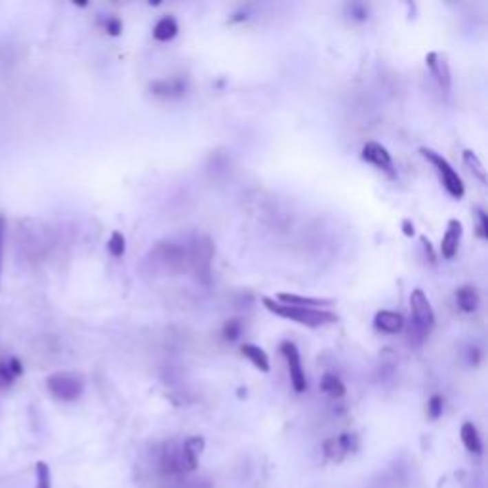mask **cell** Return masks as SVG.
<instances>
[{"instance_id": "1", "label": "cell", "mask_w": 488, "mask_h": 488, "mask_svg": "<svg viewBox=\"0 0 488 488\" xmlns=\"http://www.w3.org/2000/svg\"><path fill=\"white\" fill-rule=\"evenodd\" d=\"M262 304L267 311L279 315L282 319H290L294 323L304 324L309 328H319L324 324L336 323L338 321V315L330 313V311H324V309H306V307H294V306H284L275 301L273 298H262Z\"/></svg>"}, {"instance_id": "2", "label": "cell", "mask_w": 488, "mask_h": 488, "mask_svg": "<svg viewBox=\"0 0 488 488\" xmlns=\"http://www.w3.org/2000/svg\"><path fill=\"white\" fill-rule=\"evenodd\" d=\"M410 311H412V324H410V343L420 346L435 324V313L429 299L422 288H414L410 294Z\"/></svg>"}, {"instance_id": "3", "label": "cell", "mask_w": 488, "mask_h": 488, "mask_svg": "<svg viewBox=\"0 0 488 488\" xmlns=\"http://www.w3.org/2000/svg\"><path fill=\"white\" fill-rule=\"evenodd\" d=\"M420 155H422L427 162H431V166L437 170L441 183H443V187L447 189L448 195H450L452 199H462L463 193H465L462 178H460V174L450 166L447 158L443 157V155H438L437 151L427 149V147H420Z\"/></svg>"}, {"instance_id": "4", "label": "cell", "mask_w": 488, "mask_h": 488, "mask_svg": "<svg viewBox=\"0 0 488 488\" xmlns=\"http://www.w3.org/2000/svg\"><path fill=\"white\" fill-rule=\"evenodd\" d=\"M48 391L63 403H73L84 393V380L81 374L56 372L46 380Z\"/></svg>"}, {"instance_id": "5", "label": "cell", "mask_w": 488, "mask_h": 488, "mask_svg": "<svg viewBox=\"0 0 488 488\" xmlns=\"http://www.w3.org/2000/svg\"><path fill=\"white\" fill-rule=\"evenodd\" d=\"M281 353L284 355V359H286L292 388H294L296 393H304L307 389V378L306 372H304V366H301V357H299L296 343L290 341V339H284L281 343Z\"/></svg>"}, {"instance_id": "6", "label": "cell", "mask_w": 488, "mask_h": 488, "mask_svg": "<svg viewBox=\"0 0 488 488\" xmlns=\"http://www.w3.org/2000/svg\"><path fill=\"white\" fill-rule=\"evenodd\" d=\"M361 158H363L364 162L376 166L380 172L388 176L389 180H397V170H395V165H393V158H391L389 151L381 143H376V141L364 143L363 151H361Z\"/></svg>"}, {"instance_id": "7", "label": "cell", "mask_w": 488, "mask_h": 488, "mask_svg": "<svg viewBox=\"0 0 488 488\" xmlns=\"http://www.w3.org/2000/svg\"><path fill=\"white\" fill-rule=\"evenodd\" d=\"M149 90L153 96H157L160 100H180L187 92V83L180 76L158 78V81L149 84Z\"/></svg>"}, {"instance_id": "8", "label": "cell", "mask_w": 488, "mask_h": 488, "mask_svg": "<svg viewBox=\"0 0 488 488\" xmlns=\"http://www.w3.org/2000/svg\"><path fill=\"white\" fill-rule=\"evenodd\" d=\"M357 447V437L351 435V433H343V435H338V437L328 438L324 443V456L330 460V462H341L349 452H353Z\"/></svg>"}, {"instance_id": "9", "label": "cell", "mask_w": 488, "mask_h": 488, "mask_svg": "<svg viewBox=\"0 0 488 488\" xmlns=\"http://www.w3.org/2000/svg\"><path fill=\"white\" fill-rule=\"evenodd\" d=\"M425 63L429 67L431 75L435 76L438 88L445 92V94H448V92H450V86H452V75H450V67H448L445 56H441L437 52H429V54L425 56Z\"/></svg>"}, {"instance_id": "10", "label": "cell", "mask_w": 488, "mask_h": 488, "mask_svg": "<svg viewBox=\"0 0 488 488\" xmlns=\"http://www.w3.org/2000/svg\"><path fill=\"white\" fill-rule=\"evenodd\" d=\"M204 450V438L191 437L180 447V463H182V471H193L199 465V458Z\"/></svg>"}, {"instance_id": "11", "label": "cell", "mask_w": 488, "mask_h": 488, "mask_svg": "<svg viewBox=\"0 0 488 488\" xmlns=\"http://www.w3.org/2000/svg\"><path fill=\"white\" fill-rule=\"evenodd\" d=\"M462 224L460 220H450L447 225V233L443 235L441 240V254L447 259H452L456 256V252L460 248V240H462Z\"/></svg>"}, {"instance_id": "12", "label": "cell", "mask_w": 488, "mask_h": 488, "mask_svg": "<svg viewBox=\"0 0 488 488\" xmlns=\"http://www.w3.org/2000/svg\"><path fill=\"white\" fill-rule=\"evenodd\" d=\"M374 326L380 332H385V334H397V332L403 330L405 319H403V315L401 313L381 309V311H378L376 317H374Z\"/></svg>"}, {"instance_id": "13", "label": "cell", "mask_w": 488, "mask_h": 488, "mask_svg": "<svg viewBox=\"0 0 488 488\" xmlns=\"http://www.w3.org/2000/svg\"><path fill=\"white\" fill-rule=\"evenodd\" d=\"M279 304L294 307H306V309H319V307L332 306V299H321V298H307V296H296V294H279L277 296Z\"/></svg>"}, {"instance_id": "14", "label": "cell", "mask_w": 488, "mask_h": 488, "mask_svg": "<svg viewBox=\"0 0 488 488\" xmlns=\"http://www.w3.org/2000/svg\"><path fill=\"white\" fill-rule=\"evenodd\" d=\"M240 353H242V357H246L250 363L256 366L257 370H262V372H269V357H267V353H265L264 349L259 348V346H254V343H242L240 346Z\"/></svg>"}, {"instance_id": "15", "label": "cell", "mask_w": 488, "mask_h": 488, "mask_svg": "<svg viewBox=\"0 0 488 488\" xmlns=\"http://www.w3.org/2000/svg\"><path fill=\"white\" fill-rule=\"evenodd\" d=\"M178 31H180V25H178L176 17L165 16L160 17L157 21V25L153 27V36L158 42H170L178 34Z\"/></svg>"}, {"instance_id": "16", "label": "cell", "mask_w": 488, "mask_h": 488, "mask_svg": "<svg viewBox=\"0 0 488 488\" xmlns=\"http://www.w3.org/2000/svg\"><path fill=\"white\" fill-rule=\"evenodd\" d=\"M460 438H462L463 447L467 448L471 454H480L482 452V441H480V435L475 423L465 422L460 429Z\"/></svg>"}, {"instance_id": "17", "label": "cell", "mask_w": 488, "mask_h": 488, "mask_svg": "<svg viewBox=\"0 0 488 488\" xmlns=\"http://www.w3.org/2000/svg\"><path fill=\"white\" fill-rule=\"evenodd\" d=\"M456 304L463 313H473L479 307V294L473 286H462L456 290Z\"/></svg>"}, {"instance_id": "18", "label": "cell", "mask_w": 488, "mask_h": 488, "mask_svg": "<svg viewBox=\"0 0 488 488\" xmlns=\"http://www.w3.org/2000/svg\"><path fill=\"white\" fill-rule=\"evenodd\" d=\"M321 391L330 395L332 399H341L346 395V385L343 381L339 380L338 376L334 374H324L323 380H321Z\"/></svg>"}, {"instance_id": "19", "label": "cell", "mask_w": 488, "mask_h": 488, "mask_svg": "<svg viewBox=\"0 0 488 488\" xmlns=\"http://www.w3.org/2000/svg\"><path fill=\"white\" fill-rule=\"evenodd\" d=\"M23 372L21 363L17 359H10L6 363H0V385H10L14 378Z\"/></svg>"}, {"instance_id": "20", "label": "cell", "mask_w": 488, "mask_h": 488, "mask_svg": "<svg viewBox=\"0 0 488 488\" xmlns=\"http://www.w3.org/2000/svg\"><path fill=\"white\" fill-rule=\"evenodd\" d=\"M462 158H463V165L471 170V174L475 176V178H479L482 183H487V170H485V166H482V162H480V158L469 149L463 151Z\"/></svg>"}, {"instance_id": "21", "label": "cell", "mask_w": 488, "mask_h": 488, "mask_svg": "<svg viewBox=\"0 0 488 488\" xmlns=\"http://www.w3.org/2000/svg\"><path fill=\"white\" fill-rule=\"evenodd\" d=\"M109 254L113 257H123L126 252V239L120 231L111 233V239L107 242Z\"/></svg>"}, {"instance_id": "22", "label": "cell", "mask_w": 488, "mask_h": 488, "mask_svg": "<svg viewBox=\"0 0 488 488\" xmlns=\"http://www.w3.org/2000/svg\"><path fill=\"white\" fill-rule=\"evenodd\" d=\"M240 332H242V323H240L239 319H229V321H225L224 328H222V334H224V338L227 339V341H235V339H239Z\"/></svg>"}, {"instance_id": "23", "label": "cell", "mask_w": 488, "mask_h": 488, "mask_svg": "<svg viewBox=\"0 0 488 488\" xmlns=\"http://www.w3.org/2000/svg\"><path fill=\"white\" fill-rule=\"evenodd\" d=\"M34 488H52L50 467L44 462L36 463V487Z\"/></svg>"}, {"instance_id": "24", "label": "cell", "mask_w": 488, "mask_h": 488, "mask_svg": "<svg viewBox=\"0 0 488 488\" xmlns=\"http://www.w3.org/2000/svg\"><path fill=\"white\" fill-rule=\"evenodd\" d=\"M475 222H477V225H475L477 237L482 240H487L488 239V215H487V212L482 210V208H477V210H475Z\"/></svg>"}, {"instance_id": "25", "label": "cell", "mask_w": 488, "mask_h": 488, "mask_svg": "<svg viewBox=\"0 0 488 488\" xmlns=\"http://www.w3.org/2000/svg\"><path fill=\"white\" fill-rule=\"evenodd\" d=\"M443 408H445V399L441 395H433V397L427 401V416L431 420H437L438 416L443 414Z\"/></svg>"}, {"instance_id": "26", "label": "cell", "mask_w": 488, "mask_h": 488, "mask_svg": "<svg viewBox=\"0 0 488 488\" xmlns=\"http://www.w3.org/2000/svg\"><path fill=\"white\" fill-rule=\"evenodd\" d=\"M105 31L111 36H118V34L123 33V21L118 17H109L107 21H105Z\"/></svg>"}, {"instance_id": "27", "label": "cell", "mask_w": 488, "mask_h": 488, "mask_svg": "<svg viewBox=\"0 0 488 488\" xmlns=\"http://www.w3.org/2000/svg\"><path fill=\"white\" fill-rule=\"evenodd\" d=\"M349 12H351V16H353V19H357V21H364V19L368 17V8L363 6V4H351V6H349Z\"/></svg>"}, {"instance_id": "28", "label": "cell", "mask_w": 488, "mask_h": 488, "mask_svg": "<svg viewBox=\"0 0 488 488\" xmlns=\"http://www.w3.org/2000/svg\"><path fill=\"white\" fill-rule=\"evenodd\" d=\"M4 235H6V220L0 214V279H2V252H4Z\"/></svg>"}, {"instance_id": "29", "label": "cell", "mask_w": 488, "mask_h": 488, "mask_svg": "<svg viewBox=\"0 0 488 488\" xmlns=\"http://www.w3.org/2000/svg\"><path fill=\"white\" fill-rule=\"evenodd\" d=\"M422 244L423 248H425V254H429V262L435 264V252H433V246H431L429 239H427V237H422Z\"/></svg>"}, {"instance_id": "30", "label": "cell", "mask_w": 488, "mask_h": 488, "mask_svg": "<svg viewBox=\"0 0 488 488\" xmlns=\"http://www.w3.org/2000/svg\"><path fill=\"white\" fill-rule=\"evenodd\" d=\"M469 363L473 366H477L480 363V349L479 348H471L469 349Z\"/></svg>"}, {"instance_id": "31", "label": "cell", "mask_w": 488, "mask_h": 488, "mask_svg": "<svg viewBox=\"0 0 488 488\" xmlns=\"http://www.w3.org/2000/svg\"><path fill=\"white\" fill-rule=\"evenodd\" d=\"M403 233H405L406 237H414V224L410 222V220H403Z\"/></svg>"}]
</instances>
